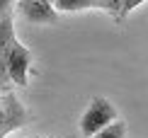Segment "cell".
<instances>
[{"instance_id":"obj_7","label":"cell","mask_w":148,"mask_h":138,"mask_svg":"<svg viewBox=\"0 0 148 138\" xmlns=\"http://www.w3.org/2000/svg\"><path fill=\"white\" fill-rule=\"evenodd\" d=\"M56 12H80V10H90V0H53Z\"/></svg>"},{"instance_id":"obj_4","label":"cell","mask_w":148,"mask_h":138,"mask_svg":"<svg viewBox=\"0 0 148 138\" xmlns=\"http://www.w3.org/2000/svg\"><path fill=\"white\" fill-rule=\"evenodd\" d=\"M17 12L32 24H56L58 12L53 0H17Z\"/></svg>"},{"instance_id":"obj_8","label":"cell","mask_w":148,"mask_h":138,"mask_svg":"<svg viewBox=\"0 0 148 138\" xmlns=\"http://www.w3.org/2000/svg\"><path fill=\"white\" fill-rule=\"evenodd\" d=\"M12 8H15V0H0V20L12 17Z\"/></svg>"},{"instance_id":"obj_5","label":"cell","mask_w":148,"mask_h":138,"mask_svg":"<svg viewBox=\"0 0 148 138\" xmlns=\"http://www.w3.org/2000/svg\"><path fill=\"white\" fill-rule=\"evenodd\" d=\"M17 41L15 36V22L12 17H5L0 20V90L8 87V56L12 51V44Z\"/></svg>"},{"instance_id":"obj_1","label":"cell","mask_w":148,"mask_h":138,"mask_svg":"<svg viewBox=\"0 0 148 138\" xmlns=\"http://www.w3.org/2000/svg\"><path fill=\"white\" fill-rule=\"evenodd\" d=\"M116 119H119V111H116V107L109 99L92 97L88 109L80 116V133H83V138H90L97 131H102L104 126H109L112 121H116Z\"/></svg>"},{"instance_id":"obj_6","label":"cell","mask_w":148,"mask_h":138,"mask_svg":"<svg viewBox=\"0 0 148 138\" xmlns=\"http://www.w3.org/2000/svg\"><path fill=\"white\" fill-rule=\"evenodd\" d=\"M90 138H126V121L124 119H116V121H112L109 126H104L102 131H97Z\"/></svg>"},{"instance_id":"obj_3","label":"cell","mask_w":148,"mask_h":138,"mask_svg":"<svg viewBox=\"0 0 148 138\" xmlns=\"http://www.w3.org/2000/svg\"><path fill=\"white\" fill-rule=\"evenodd\" d=\"M29 66H32V51L22 41H15L8 56V80L12 85L24 87L29 83Z\"/></svg>"},{"instance_id":"obj_9","label":"cell","mask_w":148,"mask_h":138,"mask_svg":"<svg viewBox=\"0 0 148 138\" xmlns=\"http://www.w3.org/2000/svg\"><path fill=\"white\" fill-rule=\"evenodd\" d=\"M141 3H146V0H124V5H121V15H119V20H124V17L131 12L134 8H138Z\"/></svg>"},{"instance_id":"obj_2","label":"cell","mask_w":148,"mask_h":138,"mask_svg":"<svg viewBox=\"0 0 148 138\" xmlns=\"http://www.w3.org/2000/svg\"><path fill=\"white\" fill-rule=\"evenodd\" d=\"M27 121H29L27 109L22 107V102L10 90H3L0 92V138H5L12 131L22 128Z\"/></svg>"},{"instance_id":"obj_10","label":"cell","mask_w":148,"mask_h":138,"mask_svg":"<svg viewBox=\"0 0 148 138\" xmlns=\"http://www.w3.org/2000/svg\"><path fill=\"white\" fill-rule=\"evenodd\" d=\"M36 138H44V136H36Z\"/></svg>"}]
</instances>
